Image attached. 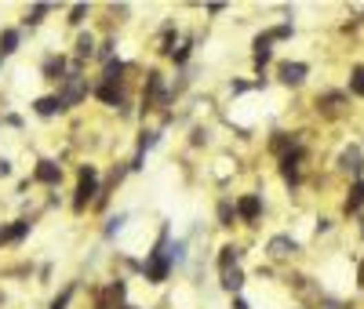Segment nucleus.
<instances>
[{
    "mask_svg": "<svg viewBox=\"0 0 364 309\" xmlns=\"http://www.w3.org/2000/svg\"><path fill=\"white\" fill-rule=\"evenodd\" d=\"M233 309H248V302H244V299H233Z\"/></svg>",
    "mask_w": 364,
    "mask_h": 309,
    "instance_id": "nucleus-24",
    "label": "nucleus"
},
{
    "mask_svg": "<svg viewBox=\"0 0 364 309\" xmlns=\"http://www.w3.org/2000/svg\"><path fill=\"white\" fill-rule=\"evenodd\" d=\"M48 15V4H37L33 11H30V15H26V22H30V25H37V22H41Z\"/></svg>",
    "mask_w": 364,
    "mask_h": 309,
    "instance_id": "nucleus-20",
    "label": "nucleus"
},
{
    "mask_svg": "<svg viewBox=\"0 0 364 309\" xmlns=\"http://www.w3.org/2000/svg\"><path fill=\"white\" fill-rule=\"evenodd\" d=\"M84 15H88V4H77V8L70 11V22H73V25H81V22H84Z\"/></svg>",
    "mask_w": 364,
    "mask_h": 309,
    "instance_id": "nucleus-21",
    "label": "nucleus"
},
{
    "mask_svg": "<svg viewBox=\"0 0 364 309\" xmlns=\"http://www.w3.org/2000/svg\"><path fill=\"white\" fill-rule=\"evenodd\" d=\"M295 248H299V244L292 237H273L270 240V255H273V259H288V255H295Z\"/></svg>",
    "mask_w": 364,
    "mask_h": 309,
    "instance_id": "nucleus-8",
    "label": "nucleus"
},
{
    "mask_svg": "<svg viewBox=\"0 0 364 309\" xmlns=\"http://www.w3.org/2000/svg\"><path fill=\"white\" fill-rule=\"evenodd\" d=\"M0 66H4V58H0Z\"/></svg>",
    "mask_w": 364,
    "mask_h": 309,
    "instance_id": "nucleus-26",
    "label": "nucleus"
},
{
    "mask_svg": "<svg viewBox=\"0 0 364 309\" xmlns=\"http://www.w3.org/2000/svg\"><path fill=\"white\" fill-rule=\"evenodd\" d=\"M62 81H66V87L59 92V106L70 109V106H77V102L88 95V84L81 81V73H70V76H62Z\"/></svg>",
    "mask_w": 364,
    "mask_h": 309,
    "instance_id": "nucleus-3",
    "label": "nucleus"
},
{
    "mask_svg": "<svg viewBox=\"0 0 364 309\" xmlns=\"http://www.w3.org/2000/svg\"><path fill=\"white\" fill-rule=\"evenodd\" d=\"M142 273H146L150 284H164L168 273H172V255H168V229L161 233V244L150 251V259H146V266H142Z\"/></svg>",
    "mask_w": 364,
    "mask_h": 309,
    "instance_id": "nucleus-1",
    "label": "nucleus"
},
{
    "mask_svg": "<svg viewBox=\"0 0 364 309\" xmlns=\"http://www.w3.org/2000/svg\"><path fill=\"white\" fill-rule=\"evenodd\" d=\"M121 76H124V62L121 58H110L106 62V73H102V84H121Z\"/></svg>",
    "mask_w": 364,
    "mask_h": 309,
    "instance_id": "nucleus-13",
    "label": "nucleus"
},
{
    "mask_svg": "<svg viewBox=\"0 0 364 309\" xmlns=\"http://www.w3.org/2000/svg\"><path fill=\"white\" fill-rule=\"evenodd\" d=\"M259 211H263V200H259V193H248V197L237 200V215L244 218V222H255Z\"/></svg>",
    "mask_w": 364,
    "mask_h": 309,
    "instance_id": "nucleus-4",
    "label": "nucleus"
},
{
    "mask_svg": "<svg viewBox=\"0 0 364 309\" xmlns=\"http://www.w3.org/2000/svg\"><path fill=\"white\" fill-rule=\"evenodd\" d=\"M233 218H237V208H233L230 200H223V204H219V222H223V226H233Z\"/></svg>",
    "mask_w": 364,
    "mask_h": 309,
    "instance_id": "nucleus-18",
    "label": "nucleus"
},
{
    "mask_svg": "<svg viewBox=\"0 0 364 309\" xmlns=\"http://www.w3.org/2000/svg\"><path fill=\"white\" fill-rule=\"evenodd\" d=\"M364 204V182H354L350 186V200H346V211H357Z\"/></svg>",
    "mask_w": 364,
    "mask_h": 309,
    "instance_id": "nucleus-15",
    "label": "nucleus"
},
{
    "mask_svg": "<svg viewBox=\"0 0 364 309\" xmlns=\"http://www.w3.org/2000/svg\"><path fill=\"white\" fill-rule=\"evenodd\" d=\"M62 73H66V58H48L44 62V76H48V81H62Z\"/></svg>",
    "mask_w": 364,
    "mask_h": 309,
    "instance_id": "nucleus-14",
    "label": "nucleus"
},
{
    "mask_svg": "<svg viewBox=\"0 0 364 309\" xmlns=\"http://www.w3.org/2000/svg\"><path fill=\"white\" fill-rule=\"evenodd\" d=\"M70 299H73V288H66V291H62L59 299L51 302V309H66V306H70Z\"/></svg>",
    "mask_w": 364,
    "mask_h": 309,
    "instance_id": "nucleus-22",
    "label": "nucleus"
},
{
    "mask_svg": "<svg viewBox=\"0 0 364 309\" xmlns=\"http://www.w3.org/2000/svg\"><path fill=\"white\" fill-rule=\"evenodd\" d=\"M99 193V171L95 167H81V182H77V197H73V208L77 211H84L88 204H91V197H95Z\"/></svg>",
    "mask_w": 364,
    "mask_h": 309,
    "instance_id": "nucleus-2",
    "label": "nucleus"
},
{
    "mask_svg": "<svg viewBox=\"0 0 364 309\" xmlns=\"http://www.w3.org/2000/svg\"><path fill=\"white\" fill-rule=\"evenodd\" d=\"M95 95L106 102V106H124V92H121V84H99V87H95Z\"/></svg>",
    "mask_w": 364,
    "mask_h": 309,
    "instance_id": "nucleus-6",
    "label": "nucleus"
},
{
    "mask_svg": "<svg viewBox=\"0 0 364 309\" xmlns=\"http://www.w3.org/2000/svg\"><path fill=\"white\" fill-rule=\"evenodd\" d=\"M157 142H161V131H142V135H139V157H142L146 149H153Z\"/></svg>",
    "mask_w": 364,
    "mask_h": 309,
    "instance_id": "nucleus-16",
    "label": "nucleus"
},
{
    "mask_svg": "<svg viewBox=\"0 0 364 309\" xmlns=\"http://www.w3.org/2000/svg\"><path fill=\"white\" fill-rule=\"evenodd\" d=\"M350 92L364 98V66H357L354 73H350Z\"/></svg>",
    "mask_w": 364,
    "mask_h": 309,
    "instance_id": "nucleus-17",
    "label": "nucleus"
},
{
    "mask_svg": "<svg viewBox=\"0 0 364 309\" xmlns=\"http://www.w3.org/2000/svg\"><path fill=\"white\" fill-rule=\"evenodd\" d=\"M303 76H306V62H284L281 66V81L284 84H303Z\"/></svg>",
    "mask_w": 364,
    "mask_h": 309,
    "instance_id": "nucleus-7",
    "label": "nucleus"
},
{
    "mask_svg": "<svg viewBox=\"0 0 364 309\" xmlns=\"http://www.w3.org/2000/svg\"><path fill=\"white\" fill-rule=\"evenodd\" d=\"M37 182H44V186H59V178H62V167L55 160H41L37 164Z\"/></svg>",
    "mask_w": 364,
    "mask_h": 309,
    "instance_id": "nucleus-5",
    "label": "nucleus"
},
{
    "mask_svg": "<svg viewBox=\"0 0 364 309\" xmlns=\"http://www.w3.org/2000/svg\"><path fill=\"white\" fill-rule=\"evenodd\" d=\"M26 233H30V218H19L15 226L0 229V244H15V240H22Z\"/></svg>",
    "mask_w": 364,
    "mask_h": 309,
    "instance_id": "nucleus-9",
    "label": "nucleus"
},
{
    "mask_svg": "<svg viewBox=\"0 0 364 309\" xmlns=\"http://www.w3.org/2000/svg\"><path fill=\"white\" fill-rule=\"evenodd\" d=\"M121 309H135V306H128V302H124V306H121Z\"/></svg>",
    "mask_w": 364,
    "mask_h": 309,
    "instance_id": "nucleus-25",
    "label": "nucleus"
},
{
    "mask_svg": "<svg viewBox=\"0 0 364 309\" xmlns=\"http://www.w3.org/2000/svg\"><path fill=\"white\" fill-rule=\"evenodd\" d=\"M241 284H244L241 269H237V266H226V269H223V288H226L230 295H237V291H241Z\"/></svg>",
    "mask_w": 364,
    "mask_h": 309,
    "instance_id": "nucleus-11",
    "label": "nucleus"
},
{
    "mask_svg": "<svg viewBox=\"0 0 364 309\" xmlns=\"http://www.w3.org/2000/svg\"><path fill=\"white\" fill-rule=\"evenodd\" d=\"M128 222V215H117V218H110V226H106V237H113L117 233V229H121Z\"/></svg>",
    "mask_w": 364,
    "mask_h": 309,
    "instance_id": "nucleus-23",
    "label": "nucleus"
},
{
    "mask_svg": "<svg viewBox=\"0 0 364 309\" xmlns=\"http://www.w3.org/2000/svg\"><path fill=\"white\" fill-rule=\"evenodd\" d=\"M11 51H19V30H4V33H0V58H8Z\"/></svg>",
    "mask_w": 364,
    "mask_h": 309,
    "instance_id": "nucleus-12",
    "label": "nucleus"
},
{
    "mask_svg": "<svg viewBox=\"0 0 364 309\" xmlns=\"http://www.w3.org/2000/svg\"><path fill=\"white\" fill-rule=\"evenodd\" d=\"M62 106H59V95H44V98H37L33 102V113L37 117H55Z\"/></svg>",
    "mask_w": 364,
    "mask_h": 309,
    "instance_id": "nucleus-10",
    "label": "nucleus"
},
{
    "mask_svg": "<svg viewBox=\"0 0 364 309\" xmlns=\"http://www.w3.org/2000/svg\"><path fill=\"white\" fill-rule=\"evenodd\" d=\"M91 51H95V36H91V33H84L81 41H77V55H81V58H88Z\"/></svg>",
    "mask_w": 364,
    "mask_h": 309,
    "instance_id": "nucleus-19",
    "label": "nucleus"
}]
</instances>
